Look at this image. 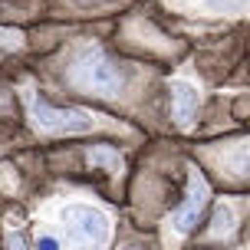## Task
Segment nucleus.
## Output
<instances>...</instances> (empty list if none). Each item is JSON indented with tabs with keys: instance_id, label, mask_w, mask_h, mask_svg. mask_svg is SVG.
<instances>
[{
	"instance_id": "nucleus-1",
	"label": "nucleus",
	"mask_w": 250,
	"mask_h": 250,
	"mask_svg": "<svg viewBox=\"0 0 250 250\" xmlns=\"http://www.w3.org/2000/svg\"><path fill=\"white\" fill-rule=\"evenodd\" d=\"M66 83L73 92L86 96V99L119 102L132 89V66L115 60L99 43H89L73 56L69 69H66Z\"/></svg>"
},
{
	"instance_id": "nucleus-2",
	"label": "nucleus",
	"mask_w": 250,
	"mask_h": 250,
	"mask_svg": "<svg viewBox=\"0 0 250 250\" xmlns=\"http://www.w3.org/2000/svg\"><path fill=\"white\" fill-rule=\"evenodd\" d=\"M26 112H30V122L33 128H40L43 135H92V132H105V125H112L109 119L89 112L83 105H50L40 96H30L26 102Z\"/></svg>"
},
{
	"instance_id": "nucleus-3",
	"label": "nucleus",
	"mask_w": 250,
	"mask_h": 250,
	"mask_svg": "<svg viewBox=\"0 0 250 250\" xmlns=\"http://www.w3.org/2000/svg\"><path fill=\"white\" fill-rule=\"evenodd\" d=\"M201 158H204V168H211L224 185L250 188V135L201 148Z\"/></svg>"
},
{
	"instance_id": "nucleus-4",
	"label": "nucleus",
	"mask_w": 250,
	"mask_h": 250,
	"mask_svg": "<svg viewBox=\"0 0 250 250\" xmlns=\"http://www.w3.org/2000/svg\"><path fill=\"white\" fill-rule=\"evenodd\" d=\"M62 230L69 237V250H102L109 240V217L92 204H69L62 214Z\"/></svg>"
},
{
	"instance_id": "nucleus-5",
	"label": "nucleus",
	"mask_w": 250,
	"mask_h": 250,
	"mask_svg": "<svg viewBox=\"0 0 250 250\" xmlns=\"http://www.w3.org/2000/svg\"><path fill=\"white\" fill-rule=\"evenodd\" d=\"M208 201H211L208 178L201 175L198 168H188V191H185V198H181V204L175 208V214H171V234L178 240H188L194 234L201 217L208 214Z\"/></svg>"
},
{
	"instance_id": "nucleus-6",
	"label": "nucleus",
	"mask_w": 250,
	"mask_h": 250,
	"mask_svg": "<svg viewBox=\"0 0 250 250\" xmlns=\"http://www.w3.org/2000/svg\"><path fill=\"white\" fill-rule=\"evenodd\" d=\"M198 112H201L198 92L188 86V83L175 79V83H171V115H175V122L181 125V128H191L194 119H198Z\"/></svg>"
},
{
	"instance_id": "nucleus-7",
	"label": "nucleus",
	"mask_w": 250,
	"mask_h": 250,
	"mask_svg": "<svg viewBox=\"0 0 250 250\" xmlns=\"http://www.w3.org/2000/svg\"><path fill=\"white\" fill-rule=\"evenodd\" d=\"M250 208V201H221L217 208H214V221H211V227H208V234H211L214 240H224V237H230L234 230H237V221L244 217V211Z\"/></svg>"
},
{
	"instance_id": "nucleus-8",
	"label": "nucleus",
	"mask_w": 250,
	"mask_h": 250,
	"mask_svg": "<svg viewBox=\"0 0 250 250\" xmlns=\"http://www.w3.org/2000/svg\"><path fill=\"white\" fill-rule=\"evenodd\" d=\"M250 0H204V7L211 13H234L240 10V7H247Z\"/></svg>"
},
{
	"instance_id": "nucleus-9",
	"label": "nucleus",
	"mask_w": 250,
	"mask_h": 250,
	"mask_svg": "<svg viewBox=\"0 0 250 250\" xmlns=\"http://www.w3.org/2000/svg\"><path fill=\"white\" fill-rule=\"evenodd\" d=\"M7 250H30V244H26V237L20 230H10L7 234Z\"/></svg>"
},
{
	"instance_id": "nucleus-10",
	"label": "nucleus",
	"mask_w": 250,
	"mask_h": 250,
	"mask_svg": "<svg viewBox=\"0 0 250 250\" xmlns=\"http://www.w3.org/2000/svg\"><path fill=\"white\" fill-rule=\"evenodd\" d=\"M37 250H60V240L50 237V234H40L37 237Z\"/></svg>"
},
{
	"instance_id": "nucleus-11",
	"label": "nucleus",
	"mask_w": 250,
	"mask_h": 250,
	"mask_svg": "<svg viewBox=\"0 0 250 250\" xmlns=\"http://www.w3.org/2000/svg\"><path fill=\"white\" fill-rule=\"evenodd\" d=\"M122 250H148V247H145V244H125Z\"/></svg>"
}]
</instances>
